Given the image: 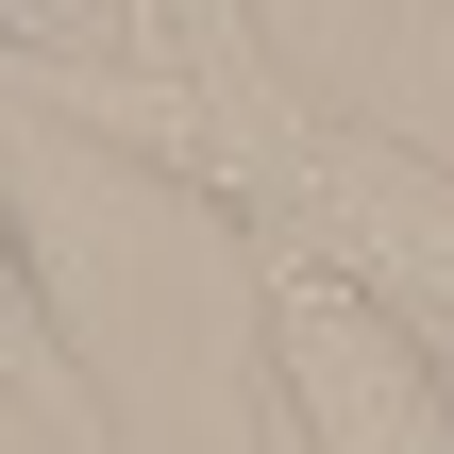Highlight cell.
Returning <instances> with one entry per match:
<instances>
[{"instance_id":"obj_1","label":"cell","mask_w":454,"mask_h":454,"mask_svg":"<svg viewBox=\"0 0 454 454\" xmlns=\"http://www.w3.org/2000/svg\"><path fill=\"white\" fill-rule=\"evenodd\" d=\"M270 371H286V404H303L320 454H454L438 354L371 286H337V270H270Z\"/></svg>"},{"instance_id":"obj_3","label":"cell","mask_w":454,"mask_h":454,"mask_svg":"<svg viewBox=\"0 0 454 454\" xmlns=\"http://www.w3.org/2000/svg\"><path fill=\"white\" fill-rule=\"evenodd\" d=\"M67 34V0H0V51H51Z\"/></svg>"},{"instance_id":"obj_2","label":"cell","mask_w":454,"mask_h":454,"mask_svg":"<svg viewBox=\"0 0 454 454\" xmlns=\"http://www.w3.org/2000/svg\"><path fill=\"white\" fill-rule=\"evenodd\" d=\"M0 387H17L34 421H101L84 354L51 337V286H34V236H17V202H0Z\"/></svg>"}]
</instances>
